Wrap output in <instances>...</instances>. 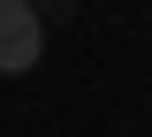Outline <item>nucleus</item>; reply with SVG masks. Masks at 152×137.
Masks as SVG:
<instances>
[{
  "instance_id": "f257e3e1",
  "label": "nucleus",
  "mask_w": 152,
  "mask_h": 137,
  "mask_svg": "<svg viewBox=\"0 0 152 137\" xmlns=\"http://www.w3.org/2000/svg\"><path fill=\"white\" fill-rule=\"evenodd\" d=\"M46 61V15L31 0H0V76H31Z\"/></svg>"
},
{
  "instance_id": "f03ea898",
  "label": "nucleus",
  "mask_w": 152,
  "mask_h": 137,
  "mask_svg": "<svg viewBox=\"0 0 152 137\" xmlns=\"http://www.w3.org/2000/svg\"><path fill=\"white\" fill-rule=\"evenodd\" d=\"M31 8H69V0H31Z\"/></svg>"
}]
</instances>
